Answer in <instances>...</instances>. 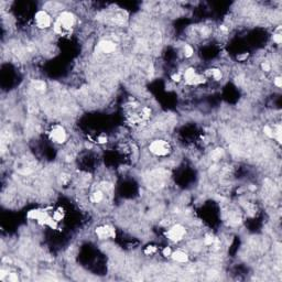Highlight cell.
<instances>
[{"mask_svg": "<svg viewBox=\"0 0 282 282\" xmlns=\"http://www.w3.org/2000/svg\"><path fill=\"white\" fill-rule=\"evenodd\" d=\"M75 23V17L69 11H64L58 16L54 24V31L56 33H62L63 31L69 30Z\"/></svg>", "mask_w": 282, "mask_h": 282, "instance_id": "1", "label": "cell"}, {"mask_svg": "<svg viewBox=\"0 0 282 282\" xmlns=\"http://www.w3.org/2000/svg\"><path fill=\"white\" fill-rule=\"evenodd\" d=\"M149 150L151 153H153L154 156L158 157H164L168 156L169 152H170L171 148L169 142L165 140H161V139H158V140L152 141L150 145H149Z\"/></svg>", "mask_w": 282, "mask_h": 282, "instance_id": "2", "label": "cell"}, {"mask_svg": "<svg viewBox=\"0 0 282 282\" xmlns=\"http://www.w3.org/2000/svg\"><path fill=\"white\" fill-rule=\"evenodd\" d=\"M185 234H186V229H185L184 226L176 224L172 226L166 232V237H168V239H170L171 241H180V240L183 239Z\"/></svg>", "mask_w": 282, "mask_h": 282, "instance_id": "3", "label": "cell"}, {"mask_svg": "<svg viewBox=\"0 0 282 282\" xmlns=\"http://www.w3.org/2000/svg\"><path fill=\"white\" fill-rule=\"evenodd\" d=\"M184 80L188 85H199L205 82V78L202 75L196 73L194 69H188L184 72Z\"/></svg>", "mask_w": 282, "mask_h": 282, "instance_id": "4", "label": "cell"}, {"mask_svg": "<svg viewBox=\"0 0 282 282\" xmlns=\"http://www.w3.org/2000/svg\"><path fill=\"white\" fill-rule=\"evenodd\" d=\"M34 20H35L38 28H40V29H47V28H50L51 23H52L50 15L44 10L38 11L34 16Z\"/></svg>", "mask_w": 282, "mask_h": 282, "instance_id": "5", "label": "cell"}, {"mask_svg": "<svg viewBox=\"0 0 282 282\" xmlns=\"http://www.w3.org/2000/svg\"><path fill=\"white\" fill-rule=\"evenodd\" d=\"M50 138L52 141H54L56 143H64L66 141V132L64 130V128H62L61 126H55L52 128V130L50 132Z\"/></svg>", "mask_w": 282, "mask_h": 282, "instance_id": "6", "label": "cell"}, {"mask_svg": "<svg viewBox=\"0 0 282 282\" xmlns=\"http://www.w3.org/2000/svg\"><path fill=\"white\" fill-rule=\"evenodd\" d=\"M96 235L100 239H107V238H110V237H115L116 233H115V229H114L111 226L105 225V226L98 227L97 229H96Z\"/></svg>", "mask_w": 282, "mask_h": 282, "instance_id": "7", "label": "cell"}, {"mask_svg": "<svg viewBox=\"0 0 282 282\" xmlns=\"http://www.w3.org/2000/svg\"><path fill=\"white\" fill-rule=\"evenodd\" d=\"M99 49L103 53H112L116 50V45L110 41H103L99 43Z\"/></svg>", "mask_w": 282, "mask_h": 282, "instance_id": "8", "label": "cell"}, {"mask_svg": "<svg viewBox=\"0 0 282 282\" xmlns=\"http://www.w3.org/2000/svg\"><path fill=\"white\" fill-rule=\"evenodd\" d=\"M172 256V259L176 262H186L188 260V256L184 251H181V250H177V251H174V252L171 253Z\"/></svg>", "mask_w": 282, "mask_h": 282, "instance_id": "9", "label": "cell"}, {"mask_svg": "<svg viewBox=\"0 0 282 282\" xmlns=\"http://www.w3.org/2000/svg\"><path fill=\"white\" fill-rule=\"evenodd\" d=\"M103 199H104V194H103V192H100V191H97V192H95V193L92 194V201H93L94 203L101 202Z\"/></svg>", "mask_w": 282, "mask_h": 282, "instance_id": "10", "label": "cell"}, {"mask_svg": "<svg viewBox=\"0 0 282 282\" xmlns=\"http://www.w3.org/2000/svg\"><path fill=\"white\" fill-rule=\"evenodd\" d=\"M210 75L213 76L214 80H221V76H223V74H221V69H210Z\"/></svg>", "mask_w": 282, "mask_h": 282, "instance_id": "11", "label": "cell"}, {"mask_svg": "<svg viewBox=\"0 0 282 282\" xmlns=\"http://www.w3.org/2000/svg\"><path fill=\"white\" fill-rule=\"evenodd\" d=\"M193 53H194V50H193V47H191V45H185L184 47V55L185 58H191L192 55H193Z\"/></svg>", "mask_w": 282, "mask_h": 282, "instance_id": "12", "label": "cell"}, {"mask_svg": "<svg viewBox=\"0 0 282 282\" xmlns=\"http://www.w3.org/2000/svg\"><path fill=\"white\" fill-rule=\"evenodd\" d=\"M264 132L266 134H267L268 137H270V138L273 137V129H272L271 127L266 126V127L264 128Z\"/></svg>", "mask_w": 282, "mask_h": 282, "instance_id": "13", "label": "cell"}, {"mask_svg": "<svg viewBox=\"0 0 282 282\" xmlns=\"http://www.w3.org/2000/svg\"><path fill=\"white\" fill-rule=\"evenodd\" d=\"M156 251H157V247L154 246H148L147 249L145 250V252L147 253V255H152V253H154Z\"/></svg>", "mask_w": 282, "mask_h": 282, "instance_id": "14", "label": "cell"}, {"mask_svg": "<svg viewBox=\"0 0 282 282\" xmlns=\"http://www.w3.org/2000/svg\"><path fill=\"white\" fill-rule=\"evenodd\" d=\"M273 41H275L277 44H280L282 41V38H281V33H277V34H275L273 35Z\"/></svg>", "mask_w": 282, "mask_h": 282, "instance_id": "15", "label": "cell"}, {"mask_svg": "<svg viewBox=\"0 0 282 282\" xmlns=\"http://www.w3.org/2000/svg\"><path fill=\"white\" fill-rule=\"evenodd\" d=\"M262 69H264V72H269L271 69V65L268 62H264V63H262Z\"/></svg>", "mask_w": 282, "mask_h": 282, "instance_id": "16", "label": "cell"}, {"mask_svg": "<svg viewBox=\"0 0 282 282\" xmlns=\"http://www.w3.org/2000/svg\"><path fill=\"white\" fill-rule=\"evenodd\" d=\"M275 86H277V87H279V88H280V87L282 86V80H281V77H280V76H278V77H275Z\"/></svg>", "mask_w": 282, "mask_h": 282, "instance_id": "17", "label": "cell"}, {"mask_svg": "<svg viewBox=\"0 0 282 282\" xmlns=\"http://www.w3.org/2000/svg\"><path fill=\"white\" fill-rule=\"evenodd\" d=\"M171 253H172V252H171V249L169 248V247H165V248L163 249V255H164V256H166V257H168V256H170Z\"/></svg>", "mask_w": 282, "mask_h": 282, "instance_id": "18", "label": "cell"}, {"mask_svg": "<svg viewBox=\"0 0 282 282\" xmlns=\"http://www.w3.org/2000/svg\"><path fill=\"white\" fill-rule=\"evenodd\" d=\"M172 80H173L174 82H180V80H181V75H180V74H174V75L172 76Z\"/></svg>", "mask_w": 282, "mask_h": 282, "instance_id": "19", "label": "cell"}, {"mask_svg": "<svg viewBox=\"0 0 282 282\" xmlns=\"http://www.w3.org/2000/svg\"><path fill=\"white\" fill-rule=\"evenodd\" d=\"M98 141H99L100 143H105L106 141H107V138H106V137H99V138H98Z\"/></svg>", "mask_w": 282, "mask_h": 282, "instance_id": "20", "label": "cell"}]
</instances>
